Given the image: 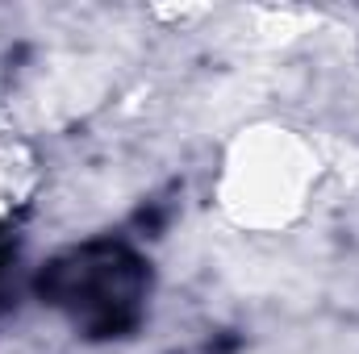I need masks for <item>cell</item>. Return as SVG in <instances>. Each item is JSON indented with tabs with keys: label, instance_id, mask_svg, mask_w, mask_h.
<instances>
[{
	"label": "cell",
	"instance_id": "1",
	"mask_svg": "<svg viewBox=\"0 0 359 354\" xmlns=\"http://www.w3.org/2000/svg\"><path fill=\"white\" fill-rule=\"evenodd\" d=\"M38 296L92 338H121L142 317L147 263L121 242H88L38 275Z\"/></svg>",
	"mask_w": 359,
	"mask_h": 354
}]
</instances>
